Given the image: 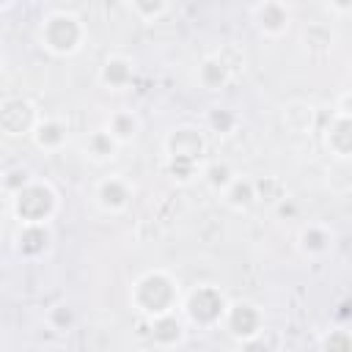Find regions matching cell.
Masks as SVG:
<instances>
[{"label":"cell","mask_w":352,"mask_h":352,"mask_svg":"<svg viewBox=\"0 0 352 352\" xmlns=\"http://www.w3.org/2000/svg\"><path fill=\"white\" fill-rule=\"evenodd\" d=\"M85 41V25L82 19L69 11V8H52L41 16V25H38V44L63 58V55H74Z\"/></svg>","instance_id":"6da1fadb"},{"label":"cell","mask_w":352,"mask_h":352,"mask_svg":"<svg viewBox=\"0 0 352 352\" xmlns=\"http://www.w3.org/2000/svg\"><path fill=\"white\" fill-rule=\"evenodd\" d=\"M8 209L14 212L19 226H47L58 209V195L52 184L30 179L19 192L8 195Z\"/></svg>","instance_id":"7a4b0ae2"},{"label":"cell","mask_w":352,"mask_h":352,"mask_svg":"<svg viewBox=\"0 0 352 352\" xmlns=\"http://www.w3.org/2000/svg\"><path fill=\"white\" fill-rule=\"evenodd\" d=\"M132 297H135V305L140 314H146L148 319H160V316L173 314L176 300H179V289L168 272L154 270V272H146L135 283Z\"/></svg>","instance_id":"3957f363"},{"label":"cell","mask_w":352,"mask_h":352,"mask_svg":"<svg viewBox=\"0 0 352 352\" xmlns=\"http://www.w3.org/2000/svg\"><path fill=\"white\" fill-rule=\"evenodd\" d=\"M165 151H168V160H170V170L176 176H182L184 182H190L195 176V162L204 151V138L190 126L173 129V135L165 143Z\"/></svg>","instance_id":"277c9868"},{"label":"cell","mask_w":352,"mask_h":352,"mask_svg":"<svg viewBox=\"0 0 352 352\" xmlns=\"http://www.w3.org/2000/svg\"><path fill=\"white\" fill-rule=\"evenodd\" d=\"M250 16L258 28V33L270 36V38H280L289 25H292V11L286 3H275V0H267V3H256L250 6Z\"/></svg>","instance_id":"5b68a950"},{"label":"cell","mask_w":352,"mask_h":352,"mask_svg":"<svg viewBox=\"0 0 352 352\" xmlns=\"http://www.w3.org/2000/svg\"><path fill=\"white\" fill-rule=\"evenodd\" d=\"M223 324L239 341H250V338L261 336V314H258V308L253 302H234V305H228V311L223 316Z\"/></svg>","instance_id":"8992f818"},{"label":"cell","mask_w":352,"mask_h":352,"mask_svg":"<svg viewBox=\"0 0 352 352\" xmlns=\"http://www.w3.org/2000/svg\"><path fill=\"white\" fill-rule=\"evenodd\" d=\"M132 198V187L121 176H107L96 184V204L104 212H121Z\"/></svg>","instance_id":"52a82bcc"},{"label":"cell","mask_w":352,"mask_h":352,"mask_svg":"<svg viewBox=\"0 0 352 352\" xmlns=\"http://www.w3.org/2000/svg\"><path fill=\"white\" fill-rule=\"evenodd\" d=\"M297 248H300L302 256H311V258L324 256L333 248V231L322 223H308L297 234Z\"/></svg>","instance_id":"ba28073f"},{"label":"cell","mask_w":352,"mask_h":352,"mask_svg":"<svg viewBox=\"0 0 352 352\" xmlns=\"http://www.w3.org/2000/svg\"><path fill=\"white\" fill-rule=\"evenodd\" d=\"M135 77V66L124 55H110L99 69V82L110 91H124Z\"/></svg>","instance_id":"9c48e42d"},{"label":"cell","mask_w":352,"mask_h":352,"mask_svg":"<svg viewBox=\"0 0 352 352\" xmlns=\"http://www.w3.org/2000/svg\"><path fill=\"white\" fill-rule=\"evenodd\" d=\"M324 143H327V148H330L336 157L349 160V157H352V118L336 113L333 124H330L327 132H324Z\"/></svg>","instance_id":"30bf717a"},{"label":"cell","mask_w":352,"mask_h":352,"mask_svg":"<svg viewBox=\"0 0 352 352\" xmlns=\"http://www.w3.org/2000/svg\"><path fill=\"white\" fill-rule=\"evenodd\" d=\"M33 140L38 148L44 151H58L66 140H69V126L58 118H41L33 129Z\"/></svg>","instance_id":"8fae6325"},{"label":"cell","mask_w":352,"mask_h":352,"mask_svg":"<svg viewBox=\"0 0 352 352\" xmlns=\"http://www.w3.org/2000/svg\"><path fill=\"white\" fill-rule=\"evenodd\" d=\"M231 69H228V63L220 58V55H209V58H204L201 60V66H198V82L206 88V91H217V88H223L228 80H231Z\"/></svg>","instance_id":"7c38bea8"},{"label":"cell","mask_w":352,"mask_h":352,"mask_svg":"<svg viewBox=\"0 0 352 352\" xmlns=\"http://www.w3.org/2000/svg\"><path fill=\"white\" fill-rule=\"evenodd\" d=\"M223 198H226V204L234 206V209H248L250 204L258 201L256 182H253V179H245V176H236V179L228 184V190L223 192Z\"/></svg>","instance_id":"4fadbf2b"},{"label":"cell","mask_w":352,"mask_h":352,"mask_svg":"<svg viewBox=\"0 0 352 352\" xmlns=\"http://www.w3.org/2000/svg\"><path fill=\"white\" fill-rule=\"evenodd\" d=\"M138 129H140V121H138V116L129 113V110H118V113H113L110 121H107V132H110L118 143H129V140L138 135Z\"/></svg>","instance_id":"5bb4252c"},{"label":"cell","mask_w":352,"mask_h":352,"mask_svg":"<svg viewBox=\"0 0 352 352\" xmlns=\"http://www.w3.org/2000/svg\"><path fill=\"white\" fill-rule=\"evenodd\" d=\"M118 146H121V143H118L107 129H94V132L85 138V154L94 157V160H110Z\"/></svg>","instance_id":"9a60e30c"},{"label":"cell","mask_w":352,"mask_h":352,"mask_svg":"<svg viewBox=\"0 0 352 352\" xmlns=\"http://www.w3.org/2000/svg\"><path fill=\"white\" fill-rule=\"evenodd\" d=\"M201 176L206 179V184H212L217 192H226L228 190V184L236 179V173L226 165V162H212V165H206L204 170H201Z\"/></svg>","instance_id":"2e32d148"},{"label":"cell","mask_w":352,"mask_h":352,"mask_svg":"<svg viewBox=\"0 0 352 352\" xmlns=\"http://www.w3.org/2000/svg\"><path fill=\"white\" fill-rule=\"evenodd\" d=\"M322 352H352V333L349 330H330L322 341Z\"/></svg>","instance_id":"e0dca14e"},{"label":"cell","mask_w":352,"mask_h":352,"mask_svg":"<svg viewBox=\"0 0 352 352\" xmlns=\"http://www.w3.org/2000/svg\"><path fill=\"white\" fill-rule=\"evenodd\" d=\"M129 11L138 14L143 22H151V19L162 16V14H168L170 6L168 3H129Z\"/></svg>","instance_id":"ac0fdd59"},{"label":"cell","mask_w":352,"mask_h":352,"mask_svg":"<svg viewBox=\"0 0 352 352\" xmlns=\"http://www.w3.org/2000/svg\"><path fill=\"white\" fill-rule=\"evenodd\" d=\"M209 124H212L214 129H220L223 135H228V132L236 126V116L228 113L226 107H214V110L209 113Z\"/></svg>","instance_id":"d6986e66"},{"label":"cell","mask_w":352,"mask_h":352,"mask_svg":"<svg viewBox=\"0 0 352 352\" xmlns=\"http://www.w3.org/2000/svg\"><path fill=\"white\" fill-rule=\"evenodd\" d=\"M338 116H346V118H352V91L349 94H344L341 99H338V110H336Z\"/></svg>","instance_id":"ffe728a7"}]
</instances>
